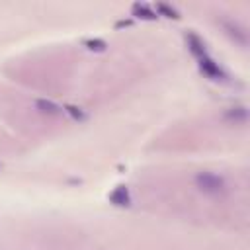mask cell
<instances>
[{
  "mask_svg": "<svg viewBox=\"0 0 250 250\" xmlns=\"http://www.w3.org/2000/svg\"><path fill=\"white\" fill-rule=\"evenodd\" d=\"M195 184H197V188H199L201 191L211 193V195H219V193H223L225 188H227L225 180H223L219 174H213V172H199V174L195 176Z\"/></svg>",
  "mask_w": 250,
  "mask_h": 250,
  "instance_id": "obj_1",
  "label": "cell"
},
{
  "mask_svg": "<svg viewBox=\"0 0 250 250\" xmlns=\"http://www.w3.org/2000/svg\"><path fill=\"white\" fill-rule=\"evenodd\" d=\"M199 61V70L205 74V76H209L211 80H225L227 78V74L223 72V68L209 57V55H205V57H201V59H197Z\"/></svg>",
  "mask_w": 250,
  "mask_h": 250,
  "instance_id": "obj_2",
  "label": "cell"
},
{
  "mask_svg": "<svg viewBox=\"0 0 250 250\" xmlns=\"http://www.w3.org/2000/svg\"><path fill=\"white\" fill-rule=\"evenodd\" d=\"M109 201L117 207H129L131 205V193H129V188L119 184L111 193H109Z\"/></svg>",
  "mask_w": 250,
  "mask_h": 250,
  "instance_id": "obj_3",
  "label": "cell"
},
{
  "mask_svg": "<svg viewBox=\"0 0 250 250\" xmlns=\"http://www.w3.org/2000/svg\"><path fill=\"white\" fill-rule=\"evenodd\" d=\"M186 41H188V49H189V53H191L195 59H201V57L207 55V51H205V43H203L195 33H188V35H186Z\"/></svg>",
  "mask_w": 250,
  "mask_h": 250,
  "instance_id": "obj_4",
  "label": "cell"
},
{
  "mask_svg": "<svg viewBox=\"0 0 250 250\" xmlns=\"http://www.w3.org/2000/svg\"><path fill=\"white\" fill-rule=\"evenodd\" d=\"M131 14H133L135 18H139V20H148V21H152V20L158 18L156 12H154L150 6L143 4V2H135V4L131 6Z\"/></svg>",
  "mask_w": 250,
  "mask_h": 250,
  "instance_id": "obj_5",
  "label": "cell"
},
{
  "mask_svg": "<svg viewBox=\"0 0 250 250\" xmlns=\"http://www.w3.org/2000/svg\"><path fill=\"white\" fill-rule=\"evenodd\" d=\"M223 27L227 29V33H229L236 43L246 45V31H244L238 23H234V21H223Z\"/></svg>",
  "mask_w": 250,
  "mask_h": 250,
  "instance_id": "obj_6",
  "label": "cell"
},
{
  "mask_svg": "<svg viewBox=\"0 0 250 250\" xmlns=\"http://www.w3.org/2000/svg\"><path fill=\"white\" fill-rule=\"evenodd\" d=\"M35 105H37L43 113H49V115H61V113H64V109H62L61 105H57L55 102H51V100H37Z\"/></svg>",
  "mask_w": 250,
  "mask_h": 250,
  "instance_id": "obj_7",
  "label": "cell"
},
{
  "mask_svg": "<svg viewBox=\"0 0 250 250\" xmlns=\"http://www.w3.org/2000/svg\"><path fill=\"white\" fill-rule=\"evenodd\" d=\"M246 117H248V111H246L244 105L230 107V109L227 111V119H230V121H246Z\"/></svg>",
  "mask_w": 250,
  "mask_h": 250,
  "instance_id": "obj_8",
  "label": "cell"
},
{
  "mask_svg": "<svg viewBox=\"0 0 250 250\" xmlns=\"http://www.w3.org/2000/svg\"><path fill=\"white\" fill-rule=\"evenodd\" d=\"M156 12L160 16H166V18H174V20H180V14L176 8H172L170 4H164V2H158L156 4Z\"/></svg>",
  "mask_w": 250,
  "mask_h": 250,
  "instance_id": "obj_9",
  "label": "cell"
},
{
  "mask_svg": "<svg viewBox=\"0 0 250 250\" xmlns=\"http://www.w3.org/2000/svg\"><path fill=\"white\" fill-rule=\"evenodd\" d=\"M84 47L88 51H94V53H104L107 43L104 39H84Z\"/></svg>",
  "mask_w": 250,
  "mask_h": 250,
  "instance_id": "obj_10",
  "label": "cell"
},
{
  "mask_svg": "<svg viewBox=\"0 0 250 250\" xmlns=\"http://www.w3.org/2000/svg\"><path fill=\"white\" fill-rule=\"evenodd\" d=\"M62 109H64V113H68V115H70L72 119H76V121L86 119V115H84V111H82L80 107H74V105H64Z\"/></svg>",
  "mask_w": 250,
  "mask_h": 250,
  "instance_id": "obj_11",
  "label": "cell"
},
{
  "mask_svg": "<svg viewBox=\"0 0 250 250\" xmlns=\"http://www.w3.org/2000/svg\"><path fill=\"white\" fill-rule=\"evenodd\" d=\"M123 25H131V20H123V21H117V27H123Z\"/></svg>",
  "mask_w": 250,
  "mask_h": 250,
  "instance_id": "obj_12",
  "label": "cell"
}]
</instances>
